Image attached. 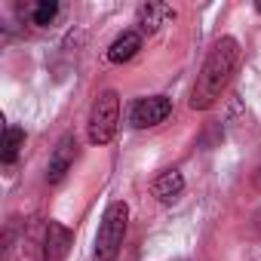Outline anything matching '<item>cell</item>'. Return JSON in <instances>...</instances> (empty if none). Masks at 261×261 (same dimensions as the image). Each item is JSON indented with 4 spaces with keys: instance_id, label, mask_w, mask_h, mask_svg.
Here are the masks:
<instances>
[{
    "instance_id": "1",
    "label": "cell",
    "mask_w": 261,
    "mask_h": 261,
    "mask_svg": "<svg viewBox=\"0 0 261 261\" xmlns=\"http://www.w3.org/2000/svg\"><path fill=\"white\" fill-rule=\"evenodd\" d=\"M237 65H240V43L233 37H218L212 43L200 74H197V83L191 89V101L188 105L194 111H209L221 98V92L227 89Z\"/></svg>"
},
{
    "instance_id": "2",
    "label": "cell",
    "mask_w": 261,
    "mask_h": 261,
    "mask_svg": "<svg viewBox=\"0 0 261 261\" xmlns=\"http://www.w3.org/2000/svg\"><path fill=\"white\" fill-rule=\"evenodd\" d=\"M126 221H129V206L123 200L108 203L98 233H95V252H92L95 261H117L123 249V237H126Z\"/></svg>"
},
{
    "instance_id": "3",
    "label": "cell",
    "mask_w": 261,
    "mask_h": 261,
    "mask_svg": "<svg viewBox=\"0 0 261 261\" xmlns=\"http://www.w3.org/2000/svg\"><path fill=\"white\" fill-rule=\"evenodd\" d=\"M117 126H120V95L114 89H105L92 101V111H89V120H86L89 145H108L117 136Z\"/></svg>"
},
{
    "instance_id": "4",
    "label": "cell",
    "mask_w": 261,
    "mask_h": 261,
    "mask_svg": "<svg viewBox=\"0 0 261 261\" xmlns=\"http://www.w3.org/2000/svg\"><path fill=\"white\" fill-rule=\"evenodd\" d=\"M169 114H172V101L166 95H142L129 105V126L148 129V126L163 123Z\"/></svg>"
},
{
    "instance_id": "5",
    "label": "cell",
    "mask_w": 261,
    "mask_h": 261,
    "mask_svg": "<svg viewBox=\"0 0 261 261\" xmlns=\"http://www.w3.org/2000/svg\"><path fill=\"white\" fill-rule=\"evenodd\" d=\"M71 243H74L71 230H68L65 224H59V221L49 218V221L43 224V237H40V243H37V261H65Z\"/></svg>"
},
{
    "instance_id": "6",
    "label": "cell",
    "mask_w": 261,
    "mask_h": 261,
    "mask_svg": "<svg viewBox=\"0 0 261 261\" xmlns=\"http://www.w3.org/2000/svg\"><path fill=\"white\" fill-rule=\"evenodd\" d=\"M74 157H77V142H74V136H62L59 145H56V151H53V157H49L46 181H49V185H59V181L68 175V169L74 166Z\"/></svg>"
},
{
    "instance_id": "7",
    "label": "cell",
    "mask_w": 261,
    "mask_h": 261,
    "mask_svg": "<svg viewBox=\"0 0 261 261\" xmlns=\"http://www.w3.org/2000/svg\"><path fill=\"white\" fill-rule=\"evenodd\" d=\"M139 49H142V34H139V31H123V34L108 46V62L123 65V62L133 59Z\"/></svg>"
},
{
    "instance_id": "8",
    "label": "cell",
    "mask_w": 261,
    "mask_h": 261,
    "mask_svg": "<svg viewBox=\"0 0 261 261\" xmlns=\"http://www.w3.org/2000/svg\"><path fill=\"white\" fill-rule=\"evenodd\" d=\"M172 16H175L172 7H166V4H154V0H148V4L139 7V25H142L145 31H157V28L166 25Z\"/></svg>"
},
{
    "instance_id": "9",
    "label": "cell",
    "mask_w": 261,
    "mask_h": 261,
    "mask_svg": "<svg viewBox=\"0 0 261 261\" xmlns=\"http://www.w3.org/2000/svg\"><path fill=\"white\" fill-rule=\"evenodd\" d=\"M181 191H185V178H181L178 169H169V172H163V175L154 178V197L163 200V203H172Z\"/></svg>"
},
{
    "instance_id": "10",
    "label": "cell",
    "mask_w": 261,
    "mask_h": 261,
    "mask_svg": "<svg viewBox=\"0 0 261 261\" xmlns=\"http://www.w3.org/2000/svg\"><path fill=\"white\" fill-rule=\"evenodd\" d=\"M25 148V133L19 126H7V133H4V151H0V157H4V166L10 169L19 157V151Z\"/></svg>"
},
{
    "instance_id": "11",
    "label": "cell",
    "mask_w": 261,
    "mask_h": 261,
    "mask_svg": "<svg viewBox=\"0 0 261 261\" xmlns=\"http://www.w3.org/2000/svg\"><path fill=\"white\" fill-rule=\"evenodd\" d=\"M56 16H59V4H56V0H40V4L31 7V25H37V28H46Z\"/></svg>"
},
{
    "instance_id": "12",
    "label": "cell",
    "mask_w": 261,
    "mask_h": 261,
    "mask_svg": "<svg viewBox=\"0 0 261 261\" xmlns=\"http://www.w3.org/2000/svg\"><path fill=\"white\" fill-rule=\"evenodd\" d=\"M258 185H261V169H258Z\"/></svg>"
},
{
    "instance_id": "13",
    "label": "cell",
    "mask_w": 261,
    "mask_h": 261,
    "mask_svg": "<svg viewBox=\"0 0 261 261\" xmlns=\"http://www.w3.org/2000/svg\"><path fill=\"white\" fill-rule=\"evenodd\" d=\"M255 10H258V13H261V4H258V7H255Z\"/></svg>"
}]
</instances>
